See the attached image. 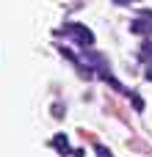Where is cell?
<instances>
[{
	"label": "cell",
	"instance_id": "obj_1",
	"mask_svg": "<svg viewBox=\"0 0 152 157\" xmlns=\"http://www.w3.org/2000/svg\"><path fill=\"white\" fill-rule=\"evenodd\" d=\"M64 33L72 36L80 47H91V44H94V33H91L86 25H80V22H66V25H64Z\"/></svg>",
	"mask_w": 152,
	"mask_h": 157
},
{
	"label": "cell",
	"instance_id": "obj_2",
	"mask_svg": "<svg viewBox=\"0 0 152 157\" xmlns=\"http://www.w3.org/2000/svg\"><path fill=\"white\" fill-rule=\"evenodd\" d=\"M130 30H133V33H147V36H152V11H150V8L141 11L138 19H133Z\"/></svg>",
	"mask_w": 152,
	"mask_h": 157
},
{
	"label": "cell",
	"instance_id": "obj_3",
	"mask_svg": "<svg viewBox=\"0 0 152 157\" xmlns=\"http://www.w3.org/2000/svg\"><path fill=\"white\" fill-rule=\"evenodd\" d=\"M53 146H55L61 155H69V141H66V135H55V138H53Z\"/></svg>",
	"mask_w": 152,
	"mask_h": 157
},
{
	"label": "cell",
	"instance_id": "obj_4",
	"mask_svg": "<svg viewBox=\"0 0 152 157\" xmlns=\"http://www.w3.org/2000/svg\"><path fill=\"white\" fill-rule=\"evenodd\" d=\"M133 105H136V110H144V99L136 97V94H133Z\"/></svg>",
	"mask_w": 152,
	"mask_h": 157
},
{
	"label": "cell",
	"instance_id": "obj_5",
	"mask_svg": "<svg viewBox=\"0 0 152 157\" xmlns=\"http://www.w3.org/2000/svg\"><path fill=\"white\" fill-rule=\"evenodd\" d=\"M97 155H100V157H108V155H111V152H108L105 146H97Z\"/></svg>",
	"mask_w": 152,
	"mask_h": 157
},
{
	"label": "cell",
	"instance_id": "obj_6",
	"mask_svg": "<svg viewBox=\"0 0 152 157\" xmlns=\"http://www.w3.org/2000/svg\"><path fill=\"white\" fill-rule=\"evenodd\" d=\"M119 6H130V3H136V0H116Z\"/></svg>",
	"mask_w": 152,
	"mask_h": 157
},
{
	"label": "cell",
	"instance_id": "obj_7",
	"mask_svg": "<svg viewBox=\"0 0 152 157\" xmlns=\"http://www.w3.org/2000/svg\"><path fill=\"white\" fill-rule=\"evenodd\" d=\"M147 80H152V66H150V69H147Z\"/></svg>",
	"mask_w": 152,
	"mask_h": 157
},
{
	"label": "cell",
	"instance_id": "obj_8",
	"mask_svg": "<svg viewBox=\"0 0 152 157\" xmlns=\"http://www.w3.org/2000/svg\"><path fill=\"white\" fill-rule=\"evenodd\" d=\"M108 157H111V155H108Z\"/></svg>",
	"mask_w": 152,
	"mask_h": 157
}]
</instances>
